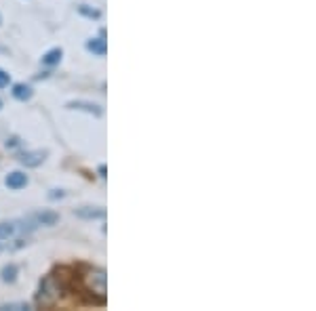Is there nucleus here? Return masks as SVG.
Here are the masks:
<instances>
[{
  "label": "nucleus",
  "mask_w": 316,
  "mask_h": 311,
  "mask_svg": "<svg viewBox=\"0 0 316 311\" xmlns=\"http://www.w3.org/2000/svg\"><path fill=\"white\" fill-rule=\"evenodd\" d=\"M9 82H11V76L5 72V70H0V88H5V86H9Z\"/></svg>",
  "instance_id": "nucleus-15"
},
{
  "label": "nucleus",
  "mask_w": 316,
  "mask_h": 311,
  "mask_svg": "<svg viewBox=\"0 0 316 311\" xmlns=\"http://www.w3.org/2000/svg\"><path fill=\"white\" fill-rule=\"evenodd\" d=\"M61 57H63V51L61 49H51V51H47V53L42 55V63L44 65H57L61 61Z\"/></svg>",
  "instance_id": "nucleus-10"
},
{
  "label": "nucleus",
  "mask_w": 316,
  "mask_h": 311,
  "mask_svg": "<svg viewBox=\"0 0 316 311\" xmlns=\"http://www.w3.org/2000/svg\"><path fill=\"white\" fill-rule=\"evenodd\" d=\"M47 156H49V151H47V149L24 151V153L19 156V162L24 164V166H28V168H36V166H40L44 160H47Z\"/></svg>",
  "instance_id": "nucleus-3"
},
{
  "label": "nucleus",
  "mask_w": 316,
  "mask_h": 311,
  "mask_svg": "<svg viewBox=\"0 0 316 311\" xmlns=\"http://www.w3.org/2000/svg\"><path fill=\"white\" fill-rule=\"evenodd\" d=\"M17 274H19V269H17V265H5V267H3V274H0V276H3V282H7V284H11V282H15L17 280Z\"/></svg>",
  "instance_id": "nucleus-11"
},
{
  "label": "nucleus",
  "mask_w": 316,
  "mask_h": 311,
  "mask_svg": "<svg viewBox=\"0 0 316 311\" xmlns=\"http://www.w3.org/2000/svg\"><path fill=\"white\" fill-rule=\"evenodd\" d=\"M57 221H59V215L53 210H42L32 217V223H36V225H55Z\"/></svg>",
  "instance_id": "nucleus-7"
},
{
  "label": "nucleus",
  "mask_w": 316,
  "mask_h": 311,
  "mask_svg": "<svg viewBox=\"0 0 316 311\" xmlns=\"http://www.w3.org/2000/svg\"><path fill=\"white\" fill-rule=\"evenodd\" d=\"M78 13H80L82 17H86V19H99V17H101V13H99L97 9L89 7V5H80V7H78Z\"/></svg>",
  "instance_id": "nucleus-12"
},
{
  "label": "nucleus",
  "mask_w": 316,
  "mask_h": 311,
  "mask_svg": "<svg viewBox=\"0 0 316 311\" xmlns=\"http://www.w3.org/2000/svg\"><path fill=\"white\" fill-rule=\"evenodd\" d=\"M74 215H76V217H80V219L91 221V219H101V217L106 215V210H103V208H99V206H82V208H76V210H74Z\"/></svg>",
  "instance_id": "nucleus-8"
},
{
  "label": "nucleus",
  "mask_w": 316,
  "mask_h": 311,
  "mask_svg": "<svg viewBox=\"0 0 316 311\" xmlns=\"http://www.w3.org/2000/svg\"><path fill=\"white\" fill-rule=\"evenodd\" d=\"M82 284L91 295H95L99 299V303L106 301V290H108V276L103 269L91 267L82 274Z\"/></svg>",
  "instance_id": "nucleus-1"
},
{
  "label": "nucleus",
  "mask_w": 316,
  "mask_h": 311,
  "mask_svg": "<svg viewBox=\"0 0 316 311\" xmlns=\"http://www.w3.org/2000/svg\"><path fill=\"white\" fill-rule=\"evenodd\" d=\"M13 234H15L13 223H0V240H9Z\"/></svg>",
  "instance_id": "nucleus-14"
},
{
  "label": "nucleus",
  "mask_w": 316,
  "mask_h": 311,
  "mask_svg": "<svg viewBox=\"0 0 316 311\" xmlns=\"http://www.w3.org/2000/svg\"><path fill=\"white\" fill-rule=\"evenodd\" d=\"M28 311V303H5V305H0V311Z\"/></svg>",
  "instance_id": "nucleus-13"
},
{
  "label": "nucleus",
  "mask_w": 316,
  "mask_h": 311,
  "mask_svg": "<svg viewBox=\"0 0 316 311\" xmlns=\"http://www.w3.org/2000/svg\"><path fill=\"white\" fill-rule=\"evenodd\" d=\"M49 198H51V200H55V198H63V191H61V189H55V191H53Z\"/></svg>",
  "instance_id": "nucleus-16"
},
{
  "label": "nucleus",
  "mask_w": 316,
  "mask_h": 311,
  "mask_svg": "<svg viewBox=\"0 0 316 311\" xmlns=\"http://www.w3.org/2000/svg\"><path fill=\"white\" fill-rule=\"evenodd\" d=\"M59 299V286L55 284V280L51 276L40 280V288L36 295V305L38 307H53Z\"/></svg>",
  "instance_id": "nucleus-2"
},
{
  "label": "nucleus",
  "mask_w": 316,
  "mask_h": 311,
  "mask_svg": "<svg viewBox=\"0 0 316 311\" xmlns=\"http://www.w3.org/2000/svg\"><path fill=\"white\" fill-rule=\"evenodd\" d=\"M67 109H80V112H86V114L101 116V107L91 101H70L67 103Z\"/></svg>",
  "instance_id": "nucleus-6"
},
{
  "label": "nucleus",
  "mask_w": 316,
  "mask_h": 311,
  "mask_svg": "<svg viewBox=\"0 0 316 311\" xmlns=\"http://www.w3.org/2000/svg\"><path fill=\"white\" fill-rule=\"evenodd\" d=\"M11 95H13L17 101H30L32 95H34V91H32V86H28V84H24V82H17V84H13Z\"/></svg>",
  "instance_id": "nucleus-9"
},
{
  "label": "nucleus",
  "mask_w": 316,
  "mask_h": 311,
  "mask_svg": "<svg viewBox=\"0 0 316 311\" xmlns=\"http://www.w3.org/2000/svg\"><path fill=\"white\" fill-rule=\"evenodd\" d=\"M106 34H101V38H91V40H86V51L89 53H93L97 57H103L108 53V42L103 38Z\"/></svg>",
  "instance_id": "nucleus-5"
},
{
  "label": "nucleus",
  "mask_w": 316,
  "mask_h": 311,
  "mask_svg": "<svg viewBox=\"0 0 316 311\" xmlns=\"http://www.w3.org/2000/svg\"><path fill=\"white\" fill-rule=\"evenodd\" d=\"M5 183H7L9 189H21V187H26V185H28V174H26V172H21V170H13V172L7 174Z\"/></svg>",
  "instance_id": "nucleus-4"
},
{
  "label": "nucleus",
  "mask_w": 316,
  "mask_h": 311,
  "mask_svg": "<svg viewBox=\"0 0 316 311\" xmlns=\"http://www.w3.org/2000/svg\"><path fill=\"white\" fill-rule=\"evenodd\" d=\"M0 107H3V101H0Z\"/></svg>",
  "instance_id": "nucleus-17"
}]
</instances>
